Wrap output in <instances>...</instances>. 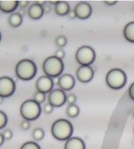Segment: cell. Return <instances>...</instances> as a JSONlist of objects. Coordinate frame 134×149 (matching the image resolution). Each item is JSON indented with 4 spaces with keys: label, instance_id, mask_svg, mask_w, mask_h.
I'll return each instance as SVG.
<instances>
[{
    "label": "cell",
    "instance_id": "cell-1",
    "mask_svg": "<svg viewBox=\"0 0 134 149\" xmlns=\"http://www.w3.org/2000/svg\"><path fill=\"white\" fill-rule=\"evenodd\" d=\"M73 125L70 121L61 118L54 121L51 127L52 136L59 141H66L73 134Z\"/></svg>",
    "mask_w": 134,
    "mask_h": 149
},
{
    "label": "cell",
    "instance_id": "cell-2",
    "mask_svg": "<svg viewBox=\"0 0 134 149\" xmlns=\"http://www.w3.org/2000/svg\"><path fill=\"white\" fill-rule=\"evenodd\" d=\"M15 72L19 79L28 81L35 77L37 73V66L33 61L29 59H23L17 64Z\"/></svg>",
    "mask_w": 134,
    "mask_h": 149
},
{
    "label": "cell",
    "instance_id": "cell-3",
    "mask_svg": "<svg viewBox=\"0 0 134 149\" xmlns=\"http://www.w3.org/2000/svg\"><path fill=\"white\" fill-rule=\"evenodd\" d=\"M64 67L65 65L63 61L54 55L47 57L42 64V70L45 75L52 79L59 78L62 75Z\"/></svg>",
    "mask_w": 134,
    "mask_h": 149
},
{
    "label": "cell",
    "instance_id": "cell-4",
    "mask_svg": "<svg viewBox=\"0 0 134 149\" xmlns=\"http://www.w3.org/2000/svg\"><path fill=\"white\" fill-rule=\"evenodd\" d=\"M41 107L34 99L25 100L20 107V114L26 121H35L37 120L41 114Z\"/></svg>",
    "mask_w": 134,
    "mask_h": 149
},
{
    "label": "cell",
    "instance_id": "cell-5",
    "mask_svg": "<svg viewBox=\"0 0 134 149\" xmlns=\"http://www.w3.org/2000/svg\"><path fill=\"white\" fill-rule=\"evenodd\" d=\"M127 81L126 72L119 68H113L109 70L106 75V84L113 90L122 89Z\"/></svg>",
    "mask_w": 134,
    "mask_h": 149
},
{
    "label": "cell",
    "instance_id": "cell-6",
    "mask_svg": "<svg viewBox=\"0 0 134 149\" xmlns=\"http://www.w3.org/2000/svg\"><path fill=\"white\" fill-rule=\"evenodd\" d=\"M95 51L93 47L88 45L80 47L75 54L76 61L80 65H90L95 61Z\"/></svg>",
    "mask_w": 134,
    "mask_h": 149
},
{
    "label": "cell",
    "instance_id": "cell-7",
    "mask_svg": "<svg viewBox=\"0 0 134 149\" xmlns=\"http://www.w3.org/2000/svg\"><path fill=\"white\" fill-rule=\"evenodd\" d=\"M16 91L15 81L7 76L0 77V97L6 98L11 97Z\"/></svg>",
    "mask_w": 134,
    "mask_h": 149
},
{
    "label": "cell",
    "instance_id": "cell-8",
    "mask_svg": "<svg viewBox=\"0 0 134 149\" xmlns=\"http://www.w3.org/2000/svg\"><path fill=\"white\" fill-rule=\"evenodd\" d=\"M66 91H62L61 89H53L48 94L47 100L48 103L54 108H59L66 103Z\"/></svg>",
    "mask_w": 134,
    "mask_h": 149
},
{
    "label": "cell",
    "instance_id": "cell-9",
    "mask_svg": "<svg viewBox=\"0 0 134 149\" xmlns=\"http://www.w3.org/2000/svg\"><path fill=\"white\" fill-rule=\"evenodd\" d=\"M74 12L76 17L81 20H85L90 17L92 14V7L88 2L81 1L76 4L74 7Z\"/></svg>",
    "mask_w": 134,
    "mask_h": 149
},
{
    "label": "cell",
    "instance_id": "cell-10",
    "mask_svg": "<svg viewBox=\"0 0 134 149\" xmlns=\"http://www.w3.org/2000/svg\"><path fill=\"white\" fill-rule=\"evenodd\" d=\"M53 85H54V82L52 80V78L46 76V75H43L41 76L35 83V88L37 90V91L41 92V93H50L52 90H53Z\"/></svg>",
    "mask_w": 134,
    "mask_h": 149
},
{
    "label": "cell",
    "instance_id": "cell-11",
    "mask_svg": "<svg viewBox=\"0 0 134 149\" xmlns=\"http://www.w3.org/2000/svg\"><path fill=\"white\" fill-rule=\"evenodd\" d=\"M95 75L94 69L90 65H80L76 72L77 79L81 83H89L90 82Z\"/></svg>",
    "mask_w": 134,
    "mask_h": 149
},
{
    "label": "cell",
    "instance_id": "cell-12",
    "mask_svg": "<svg viewBox=\"0 0 134 149\" xmlns=\"http://www.w3.org/2000/svg\"><path fill=\"white\" fill-rule=\"evenodd\" d=\"M56 84L59 87V89H61L64 91H69L70 90H72L75 86L76 81L74 77L70 74V73H65L62 74L57 80H56Z\"/></svg>",
    "mask_w": 134,
    "mask_h": 149
},
{
    "label": "cell",
    "instance_id": "cell-13",
    "mask_svg": "<svg viewBox=\"0 0 134 149\" xmlns=\"http://www.w3.org/2000/svg\"><path fill=\"white\" fill-rule=\"evenodd\" d=\"M27 14L29 18L33 19V20H39L41 19L43 15H44V9L43 6L36 3L35 2L34 3H32L28 10H27Z\"/></svg>",
    "mask_w": 134,
    "mask_h": 149
},
{
    "label": "cell",
    "instance_id": "cell-14",
    "mask_svg": "<svg viewBox=\"0 0 134 149\" xmlns=\"http://www.w3.org/2000/svg\"><path fill=\"white\" fill-rule=\"evenodd\" d=\"M19 2L17 0H0V10L4 13H14L18 8Z\"/></svg>",
    "mask_w": 134,
    "mask_h": 149
},
{
    "label": "cell",
    "instance_id": "cell-15",
    "mask_svg": "<svg viewBox=\"0 0 134 149\" xmlns=\"http://www.w3.org/2000/svg\"><path fill=\"white\" fill-rule=\"evenodd\" d=\"M65 149H86V147L81 138L70 137L65 143Z\"/></svg>",
    "mask_w": 134,
    "mask_h": 149
},
{
    "label": "cell",
    "instance_id": "cell-16",
    "mask_svg": "<svg viewBox=\"0 0 134 149\" xmlns=\"http://www.w3.org/2000/svg\"><path fill=\"white\" fill-rule=\"evenodd\" d=\"M70 11V8L66 1H58V3L54 5V12L58 16L60 17L68 16Z\"/></svg>",
    "mask_w": 134,
    "mask_h": 149
},
{
    "label": "cell",
    "instance_id": "cell-17",
    "mask_svg": "<svg viewBox=\"0 0 134 149\" xmlns=\"http://www.w3.org/2000/svg\"><path fill=\"white\" fill-rule=\"evenodd\" d=\"M123 36L127 42L134 43V22L126 24L123 29Z\"/></svg>",
    "mask_w": 134,
    "mask_h": 149
},
{
    "label": "cell",
    "instance_id": "cell-18",
    "mask_svg": "<svg viewBox=\"0 0 134 149\" xmlns=\"http://www.w3.org/2000/svg\"><path fill=\"white\" fill-rule=\"evenodd\" d=\"M22 20H23L22 16L19 14V12H14L9 17L8 22H9L10 26H11L13 28H17L22 25Z\"/></svg>",
    "mask_w": 134,
    "mask_h": 149
},
{
    "label": "cell",
    "instance_id": "cell-19",
    "mask_svg": "<svg viewBox=\"0 0 134 149\" xmlns=\"http://www.w3.org/2000/svg\"><path fill=\"white\" fill-rule=\"evenodd\" d=\"M79 113H80V109L76 104L68 105L66 108V115L70 118H76L77 116H78Z\"/></svg>",
    "mask_w": 134,
    "mask_h": 149
},
{
    "label": "cell",
    "instance_id": "cell-20",
    "mask_svg": "<svg viewBox=\"0 0 134 149\" xmlns=\"http://www.w3.org/2000/svg\"><path fill=\"white\" fill-rule=\"evenodd\" d=\"M44 136L45 131L41 128H35L32 131V137L36 141H40L43 140Z\"/></svg>",
    "mask_w": 134,
    "mask_h": 149
},
{
    "label": "cell",
    "instance_id": "cell-21",
    "mask_svg": "<svg viewBox=\"0 0 134 149\" xmlns=\"http://www.w3.org/2000/svg\"><path fill=\"white\" fill-rule=\"evenodd\" d=\"M20 149H41L40 145L35 141H27L23 143Z\"/></svg>",
    "mask_w": 134,
    "mask_h": 149
},
{
    "label": "cell",
    "instance_id": "cell-22",
    "mask_svg": "<svg viewBox=\"0 0 134 149\" xmlns=\"http://www.w3.org/2000/svg\"><path fill=\"white\" fill-rule=\"evenodd\" d=\"M55 44L59 47V48H63L64 47H66L67 44V38L65 36H59L56 37L55 39Z\"/></svg>",
    "mask_w": 134,
    "mask_h": 149
},
{
    "label": "cell",
    "instance_id": "cell-23",
    "mask_svg": "<svg viewBox=\"0 0 134 149\" xmlns=\"http://www.w3.org/2000/svg\"><path fill=\"white\" fill-rule=\"evenodd\" d=\"M34 100L36 101L40 104H43L46 101V94L41 93V92H39V91H36L34 94Z\"/></svg>",
    "mask_w": 134,
    "mask_h": 149
},
{
    "label": "cell",
    "instance_id": "cell-24",
    "mask_svg": "<svg viewBox=\"0 0 134 149\" xmlns=\"http://www.w3.org/2000/svg\"><path fill=\"white\" fill-rule=\"evenodd\" d=\"M8 123V116L5 112L0 110V129L5 128Z\"/></svg>",
    "mask_w": 134,
    "mask_h": 149
},
{
    "label": "cell",
    "instance_id": "cell-25",
    "mask_svg": "<svg viewBox=\"0 0 134 149\" xmlns=\"http://www.w3.org/2000/svg\"><path fill=\"white\" fill-rule=\"evenodd\" d=\"M3 135L4 137V140L5 141H10L13 137V132L9 129V128H6L4 129V131L3 132Z\"/></svg>",
    "mask_w": 134,
    "mask_h": 149
},
{
    "label": "cell",
    "instance_id": "cell-26",
    "mask_svg": "<svg viewBox=\"0 0 134 149\" xmlns=\"http://www.w3.org/2000/svg\"><path fill=\"white\" fill-rule=\"evenodd\" d=\"M77 101V97L74 94H68L66 97V103L68 105H71V104H75Z\"/></svg>",
    "mask_w": 134,
    "mask_h": 149
},
{
    "label": "cell",
    "instance_id": "cell-27",
    "mask_svg": "<svg viewBox=\"0 0 134 149\" xmlns=\"http://www.w3.org/2000/svg\"><path fill=\"white\" fill-rule=\"evenodd\" d=\"M53 109H54V107L52 106V104H50L49 103H47V104H46L44 106H43V111H44L45 114L50 115V114L52 113Z\"/></svg>",
    "mask_w": 134,
    "mask_h": 149
},
{
    "label": "cell",
    "instance_id": "cell-28",
    "mask_svg": "<svg viewBox=\"0 0 134 149\" xmlns=\"http://www.w3.org/2000/svg\"><path fill=\"white\" fill-rule=\"evenodd\" d=\"M65 55H66V53H65V51H64L63 48H59V49H57L56 52H55V54H54V56H56L57 58H59V59H60V60H62V59L65 57Z\"/></svg>",
    "mask_w": 134,
    "mask_h": 149
},
{
    "label": "cell",
    "instance_id": "cell-29",
    "mask_svg": "<svg viewBox=\"0 0 134 149\" xmlns=\"http://www.w3.org/2000/svg\"><path fill=\"white\" fill-rule=\"evenodd\" d=\"M20 127H21L22 130H28L30 128V127H31L30 122L26 121V120H23V121L21 122V123H20Z\"/></svg>",
    "mask_w": 134,
    "mask_h": 149
},
{
    "label": "cell",
    "instance_id": "cell-30",
    "mask_svg": "<svg viewBox=\"0 0 134 149\" xmlns=\"http://www.w3.org/2000/svg\"><path fill=\"white\" fill-rule=\"evenodd\" d=\"M128 94H129L130 98H131L133 101H134V82L132 85H130V87H129V89H128Z\"/></svg>",
    "mask_w": 134,
    "mask_h": 149
},
{
    "label": "cell",
    "instance_id": "cell-31",
    "mask_svg": "<svg viewBox=\"0 0 134 149\" xmlns=\"http://www.w3.org/2000/svg\"><path fill=\"white\" fill-rule=\"evenodd\" d=\"M19 2V6L21 7V9L23 10V9H25L27 6H28V4H29V2L28 1H27V0H22V1H18Z\"/></svg>",
    "mask_w": 134,
    "mask_h": 149
},
{
    "label": "cell",
    "instance_id": "cell-32",
    "mask_svg": "<svg viewBox=\"0 0 134 149\" xmlns=\"http://www.w3.org/2000/svg\"><path fill=\"white\" fill-rule=\"evenodd\" d=\"M43 9H44V13H46V14L50 13V11H51V7H50L49 3L45 4L44 6H43Z\"/></svg>",
    "mask_w": 134,
    "mask_h": 149
},
{
    "label": "cell",
    "instance_id": "cell-33",
    "mask_svg": "<svg viewBox=\"0 0 134 149\" xmlns=\"http://www.w3.org/2000/svg\"><path fill=\"white\" fill-rule=\"evenodd\" d=\"M68 17H69L70 19H74V18H76V15H75L74 10H70V13L68 14Z\"/></svg>",
    "mask_w": 134,
    "mask_h": 149
},
{
    "label": "cell",
    "instance_id": "cell-34",
    "mask_svg": "<svg viewBox=\"0 0 134 149\" xmlns=\"http://www.w3.org/2000/svg\"><path fill=\"white\" fill-rule=\"evenodd\" d=\"M104 3L107 4V5H114L117 3V1H104Z\"/></svg>",
    "mask_w": 134,
    "mask_h": 149
},
{
    "label": "cell",
    "instance_id": "cell-35",
    "mask_svg": "<svg viewBox=\"0 0 134 149\" xmlns=\"http://www.w3.org/2000/svg\"><path fill=\"white\" fill-rule=\"evenodd\" d=\"M4 137H3V134L2 133H0V147L3 144V142H4Z\"/></svg>",
    "mask_w": 134,
    "mask_h": 149
},
{
    "label": "cell",
    "instance_id": "cell-36",
    "mask_svg": "<svg viewBox=\"0 0 134 149\" xmlns=\"http://www.w3.org/2000/svg\"><path fill=\"white\" fill-rule=\"evenodd\" d=\"M48 3H52V4H54V5H55V4L58 3V1H49Z\"/></svg>",
    "mask_w": 134,
    "mask_h": 149
},
{
    "label": "cell",
    "instance_id": "cell-37",
    "mask_svg": "<svg viewBox=\"0 0 134 149\" xmlns=\"http://www.w3.org/2000/svg\"><path fill=\"white\" fill-rule=\"evenodd\" d=\"M24 13H25V11H24L23 10H21L19 11V14H20L21 16H23V15H24Z\"/></svg>",
    "mask_w": 134,
    "mask_h": 149
},
{
    "label": "cell",
    "instance_id": "cell-38",
    "mask_svg": "<svg viewBox=\"0 0 134 149\" xmlns=\"http://www.w3.org/2000/svg\"><path fill=\"white\" fill-rule=\"evenodd\" d=\"M3 103V98L0 97V104H2Z\"/></svg>",
    "mask_w": 134,
    "mask_h": 149
},
{
    "label": "cell",
    "instance_id": "cell-39",
    "mask_svg": "<svg viewBox=\"0 0 134 149\" xmlns=\"http://www.w3.org/2000/svg\"><path fill=\"white\" fill-rule=\"evenodd\" d=\"M1 40H2V34H1V32H0V42H1Z\"/></svg>",
    "mask_w": 134,
    "mask_h": 149
},
{
    "label": "cell",
    "instance_id": "cell-40",
    "mask_svg": "<svg viewBox=\"0 0 134 149\" xmlns=\"http://www.w3.org/2000/svg\"><path fill=\"white\" fill-rule=\"evenodd\" d=\"M133 116L134 117V109H133Z\"/></svg>",
    "mask_w": 134,
    "mask_h": 149
},
{
    "label": "cell",
    "instance_id": "cell-41",
    "mask_svg": "<svg viewBox=\"0 0 134 149\" xmlns=\"http://www.w3.org/2000/svg\"><path fill=\"white\" fill-rule=\"evenodd\" d=\"M133 10H134V5H133Z\"/></svg>",
    "mask_w": 134,
    "mask_h": 149
},
{
    "label": "cell",
    "instance_id": "cell-42",
    "mask_svg": "<svg viewBox=\"0 0 134 149\" xmlns=\"http://www.w3.org/2000/svg\"><path fill=\"white\" fill-rule=\"evenodd\" d=\"M133 133H134V130H133Z\"/></svg>",
    "mask_w": 134,
    "mask_h": 149
}]
</instances>
